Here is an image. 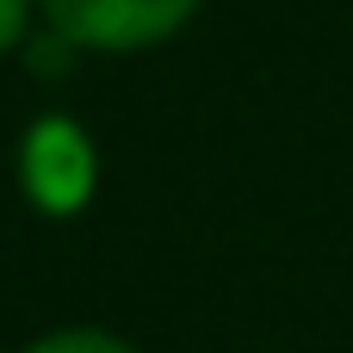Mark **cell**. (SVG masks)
Masks as SVG:
<instances>
[{
    "mask_svg": "<svg viewBox=\"0 0 353 353\" xmlns=\"http://www.w3.org/2000/svg\"><path fill=\"white\" fill-rule=\"evenodd\" d=\"M43 25L68 50H99V56H130L149 43H168L199 0H37Z\"/></svg>",
    "mask_w": 353,
    "mask_h": 353,
    "instance_id": "1",
    "label": "cell"
},
{
    "mask_svg": "<svg viewBox=\"0 0 353 353\" xmlns=\"http://www.w3.org/2000/svg\"><path fill=\"white\" fill-rule=\"evenodd\" d=\"M25 192L56 217L87 205V192H93V143L68 118H43L25 137Z\"/></svg>",
    "mask_w": 353,
    "mask_h": 353,
    "instance_id": "2",
    "label": "cell"
},
{
    "mask_svg": "<svg viewBox=\"0 0 353 353\" xmlns=\"http://www.w3.org/2000/svg\"><path fill=\"white\" fill-rule=\"evenodd\" d=\"M25 353H137V347L105 329H56V335H37Z\"/></svg>",
    "mask_w": 353,
    "mask_h": 353,
    "instance_id": "3",
    "label": "cell"
},
{
    "mask_svg": "<svg viewBox=\"0 0 353 353\" xmlns=\"http://www.w3.org/2000/svg\"><path fill=\"white\" fill-rule=\"evenodd\" d=\"M31 31V0H0V56H12Z\"/></svg>",
    "mask_w": 353,
    "mask_h": 353,
    "instance_id": "4",
    "label": "cell"
}]
</instances>
